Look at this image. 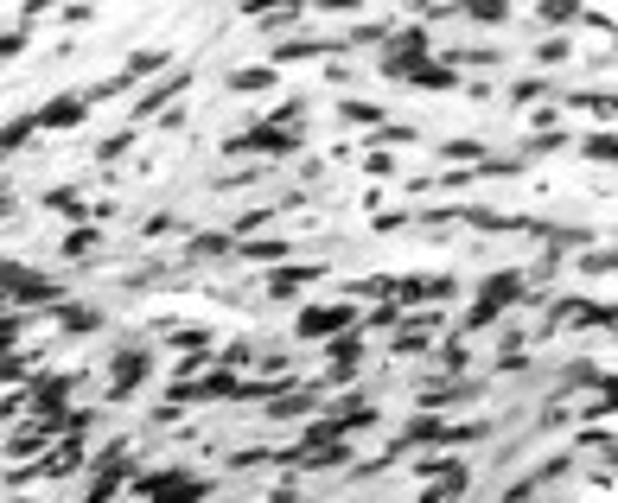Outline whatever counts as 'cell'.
Returning <instances> with one entry per match:
<instances>
[{
	"label": "cell",
	"instance_id": "obj_1",
	"mask_svg": "<svg viewBox=\"0 0 618 503\" xmlns=\"http://www.w3.org/2000/svg\"><path fill=\"white\" fill-rule=\"evenodd\" d=\"M0 300L51 306V312H58V306H64V287H58V281H45V274H32V268H20V262H0Z\"/></svg>",
	"mask_w": 618,
	"mask_h": 503
},
{
	"label": "cell",
	"instance_id": "obj_2",
	"mask_svg": "<svg viewBox=\"0 0 618 503\" xmlns=\"http://www.w3.org/2000/svg\"><path fill=\"white\" fill-rule=\"evenodd\" d=\"M141 497L147 503H198L204 484L192 472H153V478H141Z\"/></svg>",
	"mask_w": 618,
	"mask_h": 503
},
{
	"label": "cell",
	"instance_id": "obj_3",
	"mask_svg": "<svg viewBox=\"0 0 618 503\" xmlns=\"http://www.w3.org/2000/svg\"><path fill=\"white\" fill-rule=\"evenodd\" d=\"M300 141L281 128V121H262V128H249V134H236L230 153H268V160H281V153H294Z\"/></svg>",
	"mask_w": 618,
	"mask_h": 503
},
{
	"label": "cell",
	"instance_id": "obj_4",
	"mask_svg": "<svg viewBox=\"0 0 618 503\" xmlns=\"http://www.w3.org/2000/svg\"><path fill=\"white\" fill-rule=\"evenodd\" d=\"M517 293H523V281H517V274H497V281H485V293H478V306H472V319H466V325H491L497 312H504L510 300H517Z\"/></svg>",
	"mask_w": 618,
	"mask_h": 503
},
{
	"label": "cell",
	"instance_id": "obj_5",
	"mask_svg": "<svg viewBox=\"0 0 618 503\" xmlns=\"http://www.w3.org/2000/svg\"><path fill=\"white\" fill-rule=\"evenodd\" d=\"M122 478H128V446H109V459H102L96 478H90V503H109L122 491Z\"/></svg>",
	"mask_w": 618,
	"mask_h": 503
},
{
	"label": "cell",
	"instance_id": "obj_6",
	"mask_svg": "<svg viewBox=\"0 0 618 503\" xmlns=\"http://www.w3.org/2000/svg\"><path fill=\"white\" fill-rule=\"evenodd\" d=\"M351 319H357L351 306H306V312H300V338H325V332H345Z\"/></svg>",
	"mask_w": 618,
	"mask_h": 503
},
{
	"label": "cell",
	"instance_id": "obj_7",
	"mask_svg": "<svg viewBox=\"0 0 618 503\" xmlns=\"http://www.w3.org/2000/svg\"><path fill=\"white\" fill-rule=\"evenodd\" d=\"M147 370H153V357H147V351H122V357H115V376H109V395L122 402V395H128L134 383H141Z\"/></svg>",
	"mask_w": 618,
	"mask_h": 503
},
{
	"label": "cell",
	"instance_id": "obj_8",
	"mask_svg": "<svg viewBox=\"0 0 618 503\" xmlns=\"http://www.w3.org/2000/svg\"><path fill=\"white\" fill-rule=\"evenodd\" d=\"M204 395H249V389L236 383V376H204V383H179L173 389V408L179 402H204Z\"/></svg>",
	"mask_w": 618,
	"mask_h": 503
},
{
	"label": "cell",
	"instance_id": "obj_9",
	"mask_svg": "<svg viewBox=\"0 0 618 503\" xmlns=\"http://www.w3.org/2000/svg\"><path fill=\"white\" fill-rule=\"evenodd\" d=\"M32 121H39V128H77V121H83V102H77V96H64V102H45V109L32 115Z\"/></svg>",
	"mask_w": 618,
	"mask_h": 503
},
{
	"label": "cell",
	"instance_id": "obj_10",
	"mask_svg": "<svg viewBox=\"0 0 618 503\" xmlns=\"http://www.w3.org/2000/svg\"><path fill=\"white\" fill-rule=\"evenodd\" d=\"M32 128H39V121H32V115H20V121H7V128H0V153H20V141H26Z\"/></svg>",
	"mask_w": 618,
	"mask_h": 503
},
{
	"label": "cell",
	"instance_id": "obj_11",
	"mask_svg": "<svg viewBox=\"0 0 618 503\" xmlns=\"http://www.w3.org/2000/svg\"><path fill=\"white\" fill-rule=\"evenodd\" d=\"M192 255H230V236H223V230H204V236H192Z\"/></svg>",
	"mask_w": 618,
	"mask_h": 503
},
{
	"label": "cell",
	"instance_id": "obj_12",
	"mask_svg": "<svg viewBox=\"0 0 618 503\" xmlns=\"http://www.w3.org/2000/svg\"><path fill=\"white\" fill-rule=\"evenodd\" d=\"M357 357H364V344H357V338H338V344H332V363H338V376H345Z\"/></svg>",
	"mask_w": 618,
	"mask_h": 503
},
{
	"label": "cell",
	"instance_id": "obj_13",
	"mask_svg": "<svg viewBox=\"0 0 618 503\" xmlns=\"http://www.w3.org/2000/svg\"><path fill=\"white\" fill-rule=\"evenodd\" d=\"M90 249H96V230H71V236H64V255H71V262H83Z\"/></svg>",
	"mask_w": 618,
	"mask_h": 503
},
{
	"label": "cell",
	"instance_id": "obj_14",
	"mask_svg": "<svg viewBox=\"0 0 618 503\" xmlns=\"http://www.w3.org/2000/svg\"><path fill=\"white\" fill-rule=\"evenodd\" d=\"M306 281H313V268H281V274H274V293H294Z\"/></svg>",
	"mask_w": 618,
	"mask_h": 503
},
{
	"label": "cell",
	"instance_id": "obj_15",
	"mask_svg": "<svg viewBox=\"0 0 618 503\" xmlns=\"http://www.w3.org/2000/svg\"><path fill=\"white\" fill-rule=\"evenodd\" d=\"M243 255H255V262H281V255H287V242H249Z\"/></svg>",
	"mask_w": 618,
	"mask_h": 503
},
{
	"label": "cell",
	"instance_id": "obj_16",
	"mask_svg": "<svg viewBox=\"0 0 618 503\" xmlns=\"http://www.w3.org/2000/svg\"><path fill=\"white\" fill-rule=\"evenodd\" d=\"M230 83H236V90H268V83H274V77H268V71H236Z\"/></svg>",
	"mask_w": 618,
	"mask_h": 503
},
{
	"label": "cell",
	"instance_id": "obj_17",
	"mask_svg": "<svg viewBox=\"0 0 618 503\" xmlns=\"http://www.w3.org/2000/svg\"><path fill=\"white\" fill-rule=\"evenodd\" d=\"M51 204H58L64 217H83V198H77V192H51Z\"/></svg>",
	"mask_w": 618,
	"mask_h": 503
},
{
	"label": "cell",
	"instance_id": "obj_18",
	"mask_svg": "<svg viewBox=\"0 0 618 503\" xmlns=\"http://www.w3.org/2000/svg\"><path fill=\"white\" fill-rule=\"evenodd\" d=\"M26 39H20V32H0V58H13V51H20Z\"/></svg>",
	"mask_w": 618,
	"mask_h": 503
}]
</instances>
